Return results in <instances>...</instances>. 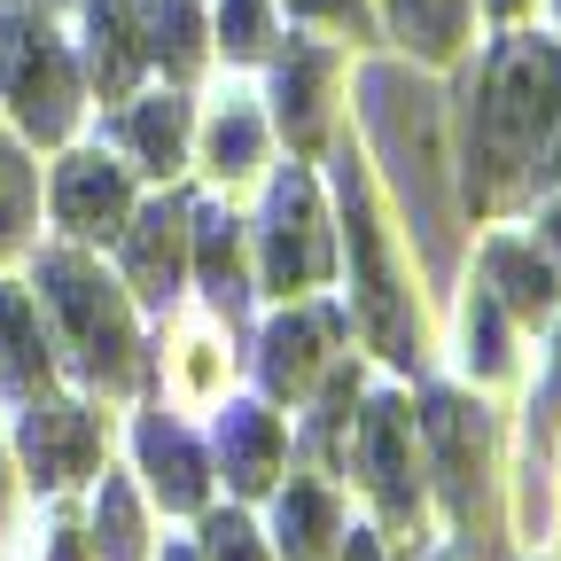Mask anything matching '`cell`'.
<instances>
[{
  "label": "cell",
  "mask_w": 561,
  "mask_h": 561,
  "mask_svg": "<svg viewBox=\"0 0 561 561\" xmlns=\"http://www.w3.org/2000/svg\"><path fill=\"white\" fill-rule=\"evenodd\" d=\"M55 561H79V530H62V538H55Z\"/></svg>",
  "instance_id": "4dcf8cb0"
},
{
  "label": "cell",
  "mask_w": 561,
  "mask_h": 561,
  "mask_svg": "<svg viewBox=\"0 0 561 561\" xmlns=\"http://www.w3.org/2000/svg\"><path fill=\"white\" fill-rule=\"evenodd\" d=\"M491 9H523V0H491Z\"/></svg>",
  "instance_id": "836d02e7"
},
{
  "label": "cell",
  "mask_w": 561,
  "mask_h": 561,
  "mask_svg": "<svg viewBox=\"0 0 561 561\" xmlns=\"http://www.w3.org/2000/svg\"><path fill=\"white\" fill-rule=\"evenodd\" d=\"M24 210H32V172H24V157L9 149V140H0V242H16Z\"/></svg>",
  "instance_id": "d4e9b609"
},
{
  "label": "cell",
  "mask_w": 561,
  "mask_h": 561,
  "mask_svg": "<svg viewBox=\"0 0 561 561\" xmlns=\"http://www.w3.org/2000/svg\"><path fill=\"white\" fill-rule=\"evenodd\" d=\"M553 117H561V47L507 39L491 55L476 117H468V187H476V203H500L538 164Z\"/></svg>",
  "instance_id": "6da1fadb"
},
{
  "label": "cell",
  "mask_w": 561,
  "mask_h": 561,
  "mask_svg": "<svg viewBox=\"0 0 561 561\" xmlns=\"http://www.w3.org/2000/svg\"><path fill=\"white\" fill-rule=\"evenodd\" d=\"M483 273H491V289H500L515 312H530V320L553 305V265L530 257L523 242H491V250H483Z\"/></svg>",
  "instance_id": "e0dca14e"
},
{
  "label": "cell",
  "mask_w": 561,
  "mask_h": 561,
  "mask_svg": "<svg viewBox=\"0 0 561 561\" xmlns=\"http://www.w3.org/2000/svg\"><path fill=\"white\" fill-rule=\"evenodd\" d=\"M367 117H375V140L390 149L405 195L421 203V234H430V257L445 265V195H437V102L421 94L405 70H367Z\"/></svg>",
  "instance_id": "7a4b0ae2"
},
{
  "label": "cell",
  "mask_w": 561,
  "mask_h": 561,
  "mask_svg": "<svg viewBox=\"0 0 561 561\" xmlns=\"http://www.w3.org/2000/svg\"><path fill=\"white\" fill-rule=\"evenodd\" d=\"M164 561H195V553H164Z\"/></svg>",
  "instance_id": "d590c367"
},
{
  "label": "cell",
  "mask_w": 561,
  "mask_h": 561,
  "mask_svg": "<svg viewBox=\"0 0 561 561\" xmlns=\"http://www.w3.org/2000/svg\"><path fill=\"white\" fill-rule=\"evenodd\" d=\"M125 140L140 149V164H157V172H172L180 164V149H187V102H140L133 117H125Z\"/></svg>",
  "instance_id": "ffe728a7"
},
{
  "label": "cell",
  "mask_w": 561,
  "mask_h": 561,
  "mask_svg": "<svg viewBox=\"0 0 561 561\" xmlns=\"http://www.w3.org/2000/svg\"><path fill=\"white\" fill-rule=\"evenodd\" d=\"M140 62H149V16H140V0H102L94 9V79H102V94H125Z\"/></svg>",
  "instance_id": "4fadbf2b"
},
{
  "label": "cell",
  "mask_w": 561,
  "mask_h": 561,
  "mask_svg": "<svg viewBox=\"0 0 561 561\" xmlns=\"http://www.w3.org/2000/svg\"><path fill=\"white\" fill-rule=\"evenodd\" d=\"M546 172H553V180H561V140H553V149H546Z\"/></svg>",
  "instance_id": "d6a6232c"
},
{
  "label": "cell",
  "mask_w": 561,
  "mask_h": 561,
  "mask_svg": "<svg viewBox=\"0 0 561 561\" xmlns=\"http://www.w3.org/2000/svg\"><path fill=\"white\" fill-rule=\"evenodd\" d=\"M149 55L172 70V79H187V70L203 62V24H195V0H164V9L149 16Z\"/></svg>",
  "instance_id": "44dd1931"
},
{
  "label": "cell",
  "mask_w": 561,
  "mask_h": 561,
  "mask_svg": "<svg viewBox=\"0 0 561 561\" xmlns=\"http://www.w3.org/2000/svg\"><path fill=\"white\" fill-rule=\"evenodd\" d=\"M343 210H351V257H359V320H367V335L390 351V359H413L421 335H413V320H405V305H398V280H390V265H382V234H375L367 187H359V172H351V164H343Z\"/></svg>",
  "instance_id": "5b68a950"
},
{
  "label": "cell",
  "mask_w": 561,
  "mask_h": 561,
  "mask_svg": "<svg viewBox=\"0 0 561 561\" xmlns=\"http://www.w3.org/2000/svg\"><path fill=\"white\" fill-rule=\"evenodd\" d=\"M390 16L421 55H453L460 24H468V0H390Z\"/></svg>",
  "instance_id": "7402d4cb"
},
{
  "label": "cell",
  "mask_w": 561,
  "mask_h": 561,
  "mask_svg": "<svg viewBox=\"0 0 561 561\" xmlns=\"http://www.w3.org/2000/svg\"><path fill=\"white\" fill-rule=\"evenodd\" d=\"M210 157H219V172H250L257 164V117H219V133H210Z\"/></svg>",
  "instance_id": "484cf974"
},
{
  "label": "cell",
  "mask_w": 561,
  "mask_h": 561,
  "mask_svg": "<svg viewBox=\"0 0 561 561\" xmlns=\"http://www.w3.org/2000/svg\"><path fill=\"white\" fill-rule=\"evenodd\" d=\"M24 460H32L39 483H79V476H94V460H102L94 413H79V405H39V413L24 421Z\"/></svg>",
  "instance_id": "52a82bcc"
},
{
  "label": "cell",
  "mask_w": 561,
  "mask_h": 561,
  "mask_svg": "<svg viewBox=\"0 0 561 561\" xmlns=\"http://www.w3.org/2000/svg\"><path fill=\"white\" fill-rule=\"evenodd\" d=\"M359 453H367V476H375V491H382V507L405 523V515H413V460H405V405H398V398H382V405L367 413Z\"/></svg>",
  "instance_id": "7c38bea8"
},
{
  "label": "cell",
  "mask_w": 561,
  "mask_h": 561,
  "mask_svg": "<svg viewBox=\"0 0 561 561\" xmlns=\"http://www.w3.org/2000/svg\"><path fill=\"white\" fill-rule=\"evenodd\" d=\"M335 335V312H289L273 335H265V382L280 390V398H297V390H312V375L328 367V343Z\"/></svg>",
  "instance_id": "8fae6325"
},
{
  "label": "cell",
  "mask_w": 561,
  "mask_h": 561,
  "mask_svg": "<svg viewBox=\"0 0 561 561\" xmlns=\"http://www.w3.org/2000/svg\"><path fill=\"white\" fill-rule=\"evenodd\" d=\"M0 94L16 102L32 140H62L70 117H79V87H70V55L55 47L47 24L9 16L0 24Z\"/></svg>",
  "instance_id": "277c9868"
},
{
  "label": "cell",
  "mask_w": 561,
  "mask_h": 561,
  "mask_svg": "<svg viewBox=\"0 0 561 561\" xmlns=\"http://www.w3.org/2000/svg\"><path fill=\"white\" fill-rule=\"evenodd\" d=\"M546 405H553V421H561V359H553V390H546Z\"/></svg>",
  "instance_id": "1f68e13d"
},
{
  "label": "cell",
  "mask_w": 561,
  "mask_h": 561,
  "mask_svg": "<svg viewBox=\"0 0 561 561\" xmlns=\"http://www.w3.org/2000/svg\"><path fill=\"white\" fill-rule=\"evenodd\" d=\"M219 437H227V476H234V491H265V483H273V460H280L273 413H257V405H227Z\"/></svg>",
  "instance_id": "5bb4252c"
},
{
  "label": "cell",
  "mask_w": 561,
  "mask_h": 561,
  "mask_svg": "<svg viewBox=\"0 0 561 561\" xmlns=\"http://www.w3.org/2000/svg\"><path fill=\"white\" fill-rule=\"evenodd\" d=\"M102 553L110 561H140V507L125 483H102Z\"/></svg>",
  "instance_id": "cb8c5ba5"
},
{
  "label": "cell",
  "mask_w": 561,
  "mask_h": 561,
  "mask_svg": "<svg viewBox=\"0 0 561 561\" xmlns=\"http://www.w3.org/2000/svg\"><path fill=\"white\" fill-rule=\"evenodd\" d=\"M55 219L70 234H110L125 219V172L102 164V157H70L62 180H55Z\"/></svg>",
  "instance_id": "9c48e42d"
},
{
  "label": "cell",
  "mask_w": 561,
  "mask_h": 561,
  "mask_svg": "<svg viewBox=\"0 0 561 561\" xmlns=\"http://www.w3.org/2000/svg\"><path fill=\"white\" fill-rule=\"evenodd\" d=\"M39 297L55 305L70 351H79V367H87L94 382L125 390V382H133V328H125V305H117L110 280H102L79 250H55V257H39Z\"/></svg>",
  "instance_id": "3957f363"
},
{
  "label": "cell",
  "mask_w": 561,
  "mask_h": 561,
  "mask_svg": "<svg viewBox=\"0 0 561 561\" xmlns=\"http://www.w3.org/2000/svg\"><path fill=\"white\" fill-rule=\"evenodd\" d=\"M460 561H468V553H460Z\"/></svg>",
  "instance_id": "8d00e7d4"
},
{
  "label": "cell",
  "mask_w": 561,
  "mask_h": 561,
  "mask_svg": "<svg viewBox=\"0 0 561 561\" xmlns=\"http://www.w3.org/2000/svg\"><path fill=\"white\" fill-rule=\"evenodd\" d=\"M328 530H335V507H328V491H312V483H297L289 500H280V538H289V553H320L328 546Z\"/></svg>",
  "instance_id": "603a6c76"
},
{
  "label": "cell",
  "mask_w": 561,
  "mask_h": 561,
  "mask_svg": "<svg viewBox=\"0 0 561 561\" xmlns=\"http://www.w3.org/2000/svg\"><path fill=\"white\" fill-rule=\"evenodd\" d=\"M180 250H187V203L140 210V227H133V242H125L133 289H140V297H172V289H180Z\"/></svg>",
  "instance_id": "30bf717a"
},
{
  "label": "cell",
  "mask_w": 561,
  "mask_h": 561,
  "mask_svg": "<svg viewBox=\"0 0 561 561\" xmlns=\"http://www.w3.org/2000/svg\"><path fill=\"white\" fill-rule=\"evenodd\" d=\"M265 273L273 289H305L328 273V227H320V195L305 172H289L265 203Z\"/></svg>",
  "instance_id": "8992f818"
},
{
  "label": "cell",
  "mask_w": 561,
  "mask_h": 561,
  "mask_svg": "<svg viewBox=\"0 0 561 561\" xmlns=\"http://www.w3.org/2000/svg\"><path fill=\"white\" fill-rule=\"evenodd\" d=\"M210 561H265V553H257V538H250V523H234V515H219V523H210Z\"/></svg>",
  "instance_id": "f1b7e54d"
},
{
  "label": "cell",
  "mask_w": 561,
  "mask_h": 561,
  "mask_svg": "<svg viewBox=\"0 0 561 561\" xmlns=\"http://www.w3.org/2000/svg\"><path fill=\"white\" fill-rule=\"evenodd\" d=\"M553 242H561V210H553Z\"/></svg>",
  "instance_id": "e575fe53"
},
{
  "label": "cell",
  "mask_w": 561,
  "mask_h": 561,
  "mask_svg": "<svg viewBox=\"0 0 561 561\" xmlns=\"http://www.w3.org/2000/svg\"><path fill=\"white\" fill-rule=\"evenodd\" d=\"M320 79H328V62L312 47H297L289 62H280V117H289V140L297 149H312L320 140Z\"/></svg>",
  "instance_id": "d6986e66"
},
{
  "label": "cell",
  "mask_w": 561,
  "mask_h": 561,
  "mask_svg": "<svg viewBox=\"0 0 561 561\" xmlns=\"http://www.w3.org/2000/svg\"><path fill=\"white\" fill-rule=\"evenodd\" d=\"M468 343H476V359H483L491 375H500V367H507V335H500V305H491V297H476V320H468Z\"/></svg>",
  "instance_id": "83f0119b"
},
{
  "label": "cell",
  "mask_w": 561,
  "mask_h": 561,
  "mask_svg": "<svg viewBox=\"0 0 561 561\" xmlns=\"http://www.w3.org/2000/svg\"><path fill=\"white\" fill-rule=\"evenodd\" d=\"M195 257H203V289L219 297L227 312H242V257H234V219H219V210H195Z\"/></svg>",
  "instance_id": "ac0fdd59"
},
{
  "label": "cell",
  "mask_w": 561,
  "mask_h": 561,
  "mask_svg": "<svg viewBox=\"0 0 561 561\" xmlns=\"http://www.w3.org/2000/svg\"><path fill=\"white\" fill-rule=\"evenodd\" d=\"M140 460H149V476H157V491L172 507L203 500V460H195V445L172 430V421H149V430H140Z\"/></svg>",
  "instance_id": "2e32d148"
},
{
  "label": "cell",
  "mask_w": 561,
  "mask_h": 561,
  "mask_svg": "<svg viewBox=\"0 0 561 561\" xmlns=\"http://www.w3.org/2000/svg\"><path fill=\"white\" fill-rule=\"evenodd\" d=\"M297 16H335V24H359V0H289Z\"/></svg>",
  "instance_id": "f546056e"
},
{
  "label": "cell",
  "mask_w": 561,
  "mask_h": 561,
  "mask_svg": "<svg viewBox=\"0 0 561 561\" xmlns=\"http://www.w3.org/2000/svg\"><path fill=\"white\" fill-rule=\"evenodd\" d=\"M0 375H9V390H24V398L47 382V335H39V312L16 289H0Z\"/></svg>",
  "instance_id": "9a60e30c"
},
{
  "label": "cell",
  "mask_w": 561,
  "mask_h": 561,
  "mask_svg": "<svg viewBox=\"0 0 561 561\" xmlns=\"http://www.w3.org/2000/svg\"><path fill=\"white\" fill-rule=\"evenodd\" d=\"M219 32H227L234 55H257V47H265V0H227V9H219Z\"/></svg>",
  "instance_id": "4316f807"
},
{
  "label": "cell",
  "mask_w": 561,
  "mask_h": 561,
  "mask_svg": "<svg viewBox=\"0 0 561 561\" xmlns=\"http://www.w3.org/2000/svg\"><path fill=\"white\" fill-rule=\"evenodd\" d=\"M430 445H437V476H445V500L453 515H476V491H483V421L460 405V398H430Z\"/></svg>",
  "instance_id": "ba28073f"
}]
</instances>
